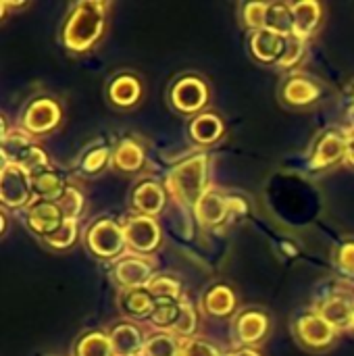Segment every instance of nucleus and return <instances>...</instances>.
<instances>
[{
  "label": "nucleus",
  "instance_id": "obj_14",
  "mask_svg": "<svg viewBox=\"0 0 354 356\" xmlns=\"http://www.w3.org/2000/svg\"><path fill=\"white\" fill-rule=\"evenodd\" d=\"M194 211H196V217L200 223L211 225V227L221 225L230 215V198L221 196L215 190H207L202 194V198L196 202Z\"/></svg>",
  "mask_w": 354,
  "mask_h": 356
},
{
  "label": "nucleus",
  "instance_id": "obj_32",
  "mask_svg": "<svg viewBox=\"0 0 354 356\" xmlns=\"http://www.w3.org/2000/svg\"><path fill=\"white\" fill-rule=\"evenodd\" d=\"M267 8H269L267 2H248V4H244V8H242L244 25L255 29V31L265 29V25H267Z\"/></svg>",
  "mask_w": 354,
  "mask_h": 356
},
{
  "label": "nucleus",
  "instance_id": "obj_35",
  "mask_svg": "<svg viewBox=\"0 0 354 356\" xmlns=\"http://www.w3.org/2000/svg\"><path fill=\"white\" fill-rule=\"evenodd\" d=\"M196 325H198V317H196V311L190 302L182 300V313H179V319L175 323V327L171 330L173 334L177 336H192L196 332Z\"/></svg>",
  "mask_w": 354,
  "mask_h": 356
},
{
  "label": "nucleus",
  "instance_id": "obj_17",
  "mask_svg": "<svg viewBox=\"0 0 354 356\" xmlns=\"http://www.w3.org/2000/svg\"><path fill=\"white\" fill-rule=\"evenodd\" d=\"M236 332H238V338L244 344H257V342H261L267 336V332H269V319H267L265 313L246 311V313H242L238 317Z\"/></svg>",
  "mask_w": 354,
  "mask_h": 356
},
{
  "label": "nucleus",
  "instance_id": "obj_6",
  "mask_svg": "<svg viewBox=\"0 0 354 356\" xmlns=\"http://www.w3.org/2000/svg\"><path fill=\"white\" fill-rule=\"evenodd\" d=\"M123 232H125L127 246L140 254H148L161 244V227L154 221V217H146V215L129 217L123 225Z\"/></svg>",
  "mask_w": 354,
  "mask_h": 356
},
{
  "label": "nucleus",
  "instance_id": "obj_25",
  "mask_svg": "<svg viewBox=\"0 0 354 356\" xmlns=\"http://www.w3.org/2000/svg\"><path fill=\"white\" fill-rule=\"evenodd\" d=\"M265 29H271L284 38L294 35V19H292V6L286 2H271L267 8V25Z\"/></svg>",
  "mask_w": 354,
  "mask_h": 356
},
{
  "label": "nucleus",
  "instance_id": "obj_30",
  "mask_svg": "<svg viewBox=\"0 0 354 356\" xmlns=\"http://www.w3.org/2000/svg\"><path fill=\"white\" fill-rule=\"evenodd\" d=\"M148 290L156 300H179V296H182V284L169 275L154 277L148 284Z\"/></svg>",
  "mask_w": 354,
  "mask_h": 356
},
{
  "label": "nucleus",
  "instance_id": "obj_40",
  "mask_svg": "<svg viewBox=\"0 0 354 356\" xmlns=\"http://www.w3.org/2000/svg\"><path fill=\"white\" fill-rule=\"evenodd\" d=\"M346 163H351L354 167V140H348V146H346Z\"/></svg>",
  "mask_w": 354,
  "mask_h": 356
},
{
  "label": "nucleus",
  "instance_id": "obj_20",
  "mask_svg": "<svg viewBox=\"0 0 354 356\" xmlns=\"http://www.w3.org/2000/svg\"><path fill=\"white\" fill-rule=\"evenodd\" d=\"M282 96L288 104H294V106H305V104H311L319 98V88L315 81L307 79V77H290L282 90Z\"/></svg>",
  "mask_w": 354,
  "mask_h": 356
},
{
  "label": "nucleus",
  "instance_id": "obj_39",
  "mask_svg": "<svg viewBox=\"0 0 354 356\" xmlns=\"http://www.w3.org/2000/svg\"><path fill=\"white\" fill-rule=\"evenodd\" d=\"M338 265L346 271L354 275V242H346L340 246L338 250Z\"/></svg>",
  "mask_w": 354,
  "mask_h": 356
},
{
  "label": "nucleus",
  "instance_id": "obj_16",
  "mask_svg": "<svg viewBox=\"0 0 354 356\" xmlns=\"http://www.w3.org/2000/svg\"><path fill=\"white\" fill-rule=\"evenodd\" d=\"M131 202H134V207H136L142 215L154 217V215H159V213L163 211V207H165V190H163L156 181L146 179V181H142V184L134 190Z\"/></svg>",
  "mask_w": 354,
  "mask_h": 356
},
{
  "label": "nucleus",
  "instance_id": "obj_29",
  "mask_svg": "<svg viewBox=\"0 0 354 356\" xmlns=\"http://www.w3.org/2000/svg\"><path fill=\"white\" fill-rule=\"evenodd\" d=\"M182 342L171 334H156L146 340L142 356H179Z\"/></svg>",
  "mask_w": 354,
  "mask_h": 356
},
{
  "label": "nucleus",
  "instance_id": "obj_2",
  "mask_svg": "<svg viewBox=\"0 0 354 356\" xmlns=\"http://www.w3.org/2000/svg\"><path fill=\"white\" fill-rule=\"evenodd\" d=\"M207 171L209 163L204 154L192 156L184 163H179L167 177V186L171 194L182 200L184 204H194L202 198L207 192Z\"/></svg>",
  "mask_w": 354,
  "mask_h": 356
},
{
  "label": "nucleus",
  "instance_id": "obj_33",
  "mask_svg": "<svg viewBox=\"0 0 354 356\" xmlns=\"http://www.w3.org/2000/svg\"><path fill=\"white\" fill-rule=\"evenodd\" d=\"M58 207H61V211H63L67 221H75L81 215V209H83V194L77 188L69 186L65 196L58 200Z\"/></svg>",
  "mask_w": 354,
  "mask_h": 356
},
{
  "label": "nucleus",
  "instance_id": "obj_23",
  "mask_svg": "<svg viewBox=\"0 0 354 356\" xmlns=\"http://www.w3.org/2000/svg\"><path fill=\"white\" fill-rule=\"evenodd\" d=\"M223 134V121L215 113H204L192 119L190 123V136L198 144H213Z\"/></svg>",
  "mask_w": 354,
  "mask_h": 356
},
{
  "label": "nucleus",
  "instance_id": "obj_8",
  "mask_svg": "<svg viewBox=\"0 0 354 356\" xmlns=\"http://www.w3.org/2000/svg\"><path fill=\"white\" fill-rule=\"evenodd\" d=\"M296 336L309 348H325L336 338V327H332L319 313H307L296 321Z\"/></svg>",
  "mask_w": 354,
  "mask_h": 356
},
{
  "label": "nucleus",
  "instance_id": "obj_13",
  "mask_svg": "<svg viewBox=\"0 0 354 356\" xmlns=\"http://www.w3.org/2000/svg\"><path fill=\"white\" fill-rule=\"evenodd\" d=\"M290 6H292V19H294V35L305 40L311 33H315L323 17L321 4L317 0H298V2H292Z\"/></svg>",
  "mask_w": 354,
  "mask_h": 356
},
{
  "label": "nucleus",
  "instance_id": "obj_37",
  "mask_svg": "<svg viewBox=\"0 0 354 356\" xmlns=\"http://www.w3.org/2000/svg\"><path fill=\"white\" fill-rule=\"evenodd\" d=\"M108 159H111V150L106 146H98V148H94V150H90L86 154V159L81 163V169L88 171V173H96L108 163Z\"/></svg>",
  "mask_w": 354,
  "mask_h": 356
},
{
  "label": "nucleus",
  "instance_id": "obj_11",
  "mask_svg": "<svg viewBox=\"0 0 354 356\" xmlns=\"http://www.w3.org/2000/svg\"><path fill=\"white\" fill-rule=\"evenodd\" d=\"M152 267L142 259H123L115 265V280L127 290L148 288L152 282Z\"/></svg>",
  "mask_w": 354,
  "mask_h": 356
},
{
  "label": "nucleus",
  "instance_id": "obj_22",
  "mask_svg": "<svg viewBox=\"0 0 354 356\" xmlns=\"http://www.w3.org/2000/svg\"><path fill=\"white\" fill-rule=\"evenodd\" d=\"M121 307L127 315L138 317V319H150L154 307H156V298L150 294L148 288H138V290H127L121 298Z\"/></svg>",
  "mask_w": 354,
  "mask_h": 356
},
{
  "label": "nucleus",
  "instance_id": "obj_18",
  "mask_svg": "<svg viewBox=\"0 0 354 356\" xmlns=\"http://www.w3.org/2000/svg\"><path fill=\"white\" fill-rule=\"evenodd\" d=\"M140 96H142V83L131 73L117 75L108 86V98L117 106H131L140 100Z\"/></svg>",
  "mask_w": 354,
  "mask_h": 356
},
{
  "label": "nucleus",
  "instance_id": "obj_44",
  "mask_svg": "<svg viewBox=\"0 0 354 356\" xmlns=\"http://www.w3.org/2000/svg\"><path fill=\"white\" fill-rule=\"evenodd\" d=\"M351 330H354V317H353V325H351Z\"/></svg>",
  "mask_w": 354,
  "mask_h": 356
},
{
  "label": "nucleus",
  "instance_id": "obj_38",
  "mask_svg": "<svg viewBox=\"0 0 354 356\" xmlns=\"http://www.w3.org/2000/svg\"><path fill=\"white\" fill-rule=\"evenodd\" d=\"M179 356H221V353L204 340H186L182 342Z\"/></svg>",
  "mask_w": 354,
  "mask_h": 356
},
{
  "label": "nucleus",
  "instance_id": "obj_3",
  "mask_svg": "<svg viewBox=\"0 0 354 356\" xmlns=\"http://www.w3.org/2000/svg\"><path fill=\"white\" fill-rule=\"evenodd\" d=\"M33 198V175L17 163H2L0 202L4 209H21Z\"/></svg>",
  "mask_w": 354,
  "mask_h": 356
},
{
  "label": "nucleus",
  "instance_id": "obj_36",
  "mask_svg": "<svg viewBox=\"0 0 354 356\" xmlns=\"http://www.w3.org/2000/svg\"><path fill=\"white\" fill-rule=\"evenodd\" d=\"M305 54V40L296 38V35H288L286 38V48H284V54L280 58V67H292L296 65Z\"/></svg>",
  "mask_w": 354,
  "mask_h": 356
},
{
  "label": "nucleus",
  "instance_id": "obj_21",
  "mask_svg": "<svg viewBox=\"0 0 354 356\" xmlns=\"http://www.w3.org/2000/svg\"><path fill=\"white\" fill-rule=\"evenodd\" d=\"M317 313L336 330H346L353 325L354 307L346 298H330L319 307Z\"/></svg>",
  "mask_w": 354,
  "mask_h": 356
},
{
  "label": "nucleus",
  "instance_id": "obj_19",
  "mask_svg": "<svg viewBox=\"0 0 354 356\" xmlns=\"http://www.w3.org/2000/svg\"><path fill=\"white\" fill-rule=\"evenodd\" d=\"M67 188L69 186H65V179L52 169H46V171L33 175V196L38 200L58 202L65 196Z\"/></svg>",
  "mask_w": 354,
  "mask_h": 356
},
{
  "label": "nucleus",
  "instance_id": "obj_24",
  "mask_svg": "<svg viewBox=\"0 0 354 356\" xmlns=\"http://www.w3.org/2000/svg\"><path fill=\"white\" fill-rule=\"evenodd\" d=\"M204 309L209 315L227 317L236 309V294L227 286H213L204 296Z\"/></svg>",
  "mask_w": 354,
  "mask_h": 356
},
{
  "label": "nucleus",
  "instance_id": "obj_31",
  "mask_svg": "<svg viewBox=\"0 0 354 356\" xmlns=\"http://www.w3.org/2000/svg\"><path fill=\"white\" fill-rule=\"evenodd\" d=\"M48 246L56 248V250H67L75 244L77 240V221H65L52 236L44 238Z\"/></svg>",
  "mask_w": 354,
  "mask_h": 356
},
{
  "label": "nucleus",
  "instance_id": "obj_28",
  "mask_svg": "<svg viewBox=\"0 0 354 356\" xmlns=\"http://www.w3.org/2000/svg\"><path fill=\"white\" fill-rule=\"evenodd\" d=\"M182 313V300H156L150 323L161 330H173Z\"/></svg>",
  "mask_w": 354,
  "mask_h": 356
},
{
  "label": "nucleus",
  "instance_id": "obj_1",
  "mask_svg": "<svg viewBox=\"0 0 354 356\" xmlns=\"http://www.w3.org/2000/svg\"><path fill=\"white\" fill-rule=\"evenodd\" d=\"M106 25V4L98 0H81L77 2L65 25H63V42L73 52H83L92 48Z\"/></svg>",
  "mask_w": 354,
  "mask_h": 356
},
{
  "label": "nucleus",
  "instance_id": "obj_12",
  "mask_svg": "<svg viewBox=\"0 0 354 356\" xmlns=\"http://www.w3.org/2000/svg\"><path fill=\"white\" fill-rule=\"evenodd\" d=\"M284 48H286V38L271 29H259L250 38V52L261 63H280Z\"/></svg>",
  "mask_w": 354,
  "mask_h": 356
},
{
  "label": "nucleus",
  "instance_id": "obj_7",
  "mask_svg": "<svg viewBox=\"0 0 354 356\" xmlns=\"http://www.w3.org/2000/svg\"><path fill=\"white\" fill-rule=\"evenodd\" d=\"M58 121H61V106L52 98L33 100L23 115V127L29 134H48L58 125Z\"/></svg>",
  "mask_w": 354,
  "mask_h": 356
},
{
  "label": "nucleus",
  "instance_id": "obj_4",
  "mask_svg": "<svg viewBox=\"0 0 354 356\" xmlns=\"http://www.w3.org/2000/svg\"><path fill=\"white\" fill-rule=\"evenodd\" d=\"M86 242H88V248L100 259H113V257L121 254L123 246L127 244L123 227L119 223H115L113 219L96 221L88 229Z\"/></svg>",
  "mask_w": 354,
  "mask_h": 356
},
{
  "label": "nucleus",
  "instance_id": "obj_9",
  "mask_svg": "<svg viewBox=\"0 0 354 356\" xmlns=\"http://www.w3.org/2000/svg\"><path fill=\"white\" fill-rule=\"evenodd\" d=\"M65 221H67V219H65V215H63L58 202L35 200V202H31L29 209H27V223H29V227H31L35 234L44 236V238L52 236Z\"/></svg>",
  "mask_w": 354,
  "mask_h": 356
},
{
  "label": "nucleus",
  "instance_id": "obj_42",
  "mask_svg": "<svg viewBox=\"0 0 354 356\" xmlns=\"http://www.w3.org/2000/svg\"><path fill=\"white\" fill-rule=\"evenodd\" d=\"M346 138H348V140H354V125H351V127H348V131H346Z\"/></svg>",
  "mask_w": 354,
  "mask_h": 356
},
{
  "label": "nucleus",
  "instance_id": "obj_26",
  "mask_svg": "<svg viewBox=\"0 0 354 356\" xmlns=\"http://www.w3.org/2000/svg\"><path fill=\"white\" fill-rule=\"evenodd\" d=\"M113 163L121 171H138L144 165V150L136 140H123L113 154Z\"/></svg>",
  "mask_w": 354,
  "mask_h": 356
},
{
  "label": "nucleus",
  "instance_id": "obj_10",
  "mask_svg": "<svg viewBox=\"0 0 354 356\" xmlns=\"http://www.w3.org/2000/svg\"><path fill=\"white\" fill-rule=\"evenodd\" d=\"M346 146H348L346 134L325 131L317 140V144H315V152H313V159H311V167L313 169H325V167L338 163L342 156H346Z\"/></svg>",
  "mask_w": 354,
  "mask_h": 356
},
{
  "label": "nucleus",
  "instance_id": "obj_34",
  "mask_svg": "<svg viewBox=\"0 0 354 356\" xmlns=\"http://www.w3.org/2000/svg\"><path fill=\"white\" fill-rule=\"evenodd\" d=\"M17 165H21L23 169H27L31 175H38V173L50 169V167H48V156H46L44 150H42L40 146H35V144H31V146L27 148V152L21 156V161H19Z\"/></svg>",
  "mask_w": 354,
  "mask_h": 356
},
{
  "label": "nucleus",
  "instance_id": "obj_41",
  "mask_svg": "<svg viewBox=\"0 0 354 356\" xmlns=\"http://www.w3.org/2000/svg\"><path fill=\"white\" fill-rule=\"evenodd\" d=\"M230 356H261V353H257L255 348H242V350H236L234 355Z\"/></svg>",
  "mask_w": 354,
  "mask_h": 356
},
{
  "label": "nucleus",
  "instance_id": "obj_5",
  "mask_svg": "<svg viewBox=\"0 0 354 356\" xmlns=\"http://www.w3.org/2000/svg\"><path fill=\"white\" fill-rule=\"evenodd\" d=\"M169 98H171L173 106L179 113L194 115V113H198L207 104V100H209V88H207V83L200 77L186 75V77H179L171 86Z\"/></svg>",
  "mask_w": 354,
  "mask_h": 356
},
{
  "label": "nucleus",
  "instance_id": "obj_43",
  "mask_svg": "<svg viewBox=\"0 0 354 356\" xmlns=\"http://www.w3.org/2000/svg\"><path fill=\"white\" fill-rule=\"evenodd\" d=\"M351 96H353V102H354V86L351 88ZM353 113H354V106H353Z\"/></svg>",
  "mask_w": 354,
  "mask_h": 356
},
{
  "label": "nucleus",
  "instance_id": "obj_27",
  "mask_svg": "<svg viewBox=\"0 0 354 356\" xmlns=\"http://www.w3.org/2000/svg\"><path fill=\"white\" fill-rule=\"evenodd\" d=\"M75 356H115L111 336H106L104 332L86 334L75 346Z\"/></svg>",
  "mask_w": 354,
  "mask_h": 356
},
{
  "label": "nucleus",
  "instance_id": "obj_15",
  "mask_svg": "<svg viewBox=\"0 0 354 356\" xmlns=\"http://www.w3.org/2000/svg\"><path fill=\"white\" fill-rule=\"evenodd\" d=\"M111 342L115 356H140L144 353V336L140 327L131 323H121L111 332Z\"/></svg>",
  "mask_w": 354,
  "mask_h": 356
}]
</instances>
